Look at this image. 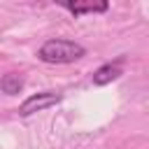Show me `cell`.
Masks as SVG:
<instances>
[{"mask_svg": "<svg viewBox=\"0 0 149 149\" xmlns=\"http://www.w3.org/2000/svg\"><path fill=\"white\" fill-rule=\"evenodd\" d=\"M81 56H86V49L74 42V40H65V37H56V40H47L40 49H37V58L42 63L49 65H68L79 61Z\"/></svg>", "mask_w": 149, "mask_h": 149, "instance_id": "obj_1", "label": "cell"}, {"mask_svg": "<svg viewBox=\"0 0 149 149\" xmlns=\"http://www.w3.org/2000/svg\"><path fill=\"white\" fill-rule=\"evenodd\" d=\"M61 102V93H54V91H42V93H33L28 95L21 105H19V116H30L35 112H42V109H49L54 105Z\"/></svg>", "mask_w": 149, "mask_h": 149, "instance_id": "obj_2", "label": "cell"}, {"mask_svg": "<svg viewBox=\"0 0 149 149\" xmlns=\"http://www.w3.org/2000/svg\"><path fill=\"white\" fill-rule=\"evenodd\" d=\"M121 65H123V56H119L114 63H105V65H100L95 72H93V84L95 86H105V84H112L114 79H119L121 77Z\"/></svg>", "mask_w": 149, "mask_h": 149, "instance_id": "obj_3", "label": "cell"}, {"mask_svg": "<svg viewBox=\"0 0 149 149\" xmlns=\"http://www.w3.org/2000/svg\"><path fill=\"white\" fill-rule=\"evenodd\" d=\"M61 7H65L68 12H72L74 16H81V14H100V12H107L109 9V2H61Z\"/></svg>", "mask_w": 149, "mask_h": 149, "instance_id": "obj_4", "label": "cell"}, {"mask_svg": "<svg viewBox=\"0 0 149 149\" xmlns=\"http://www.w3.org/2000/svg\"><path fill=\"white\" fill-rule=\"evenodd\" d=\"M21 88H23V77L19 72H7L0 79V91L5 95H16V93H21Z\"/></svg>", "mask_w": 149, "mask_h": 149, "instance_id": "obj_5", "label": "cell"}]
</instances>
